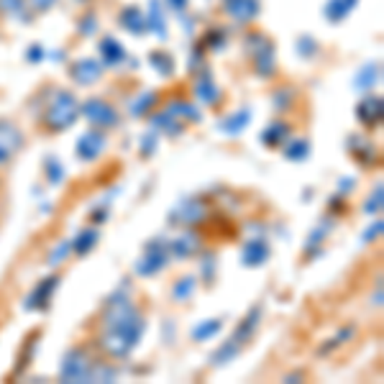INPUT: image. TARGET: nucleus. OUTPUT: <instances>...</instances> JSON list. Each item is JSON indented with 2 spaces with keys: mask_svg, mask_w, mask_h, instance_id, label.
Segmentation results:
<instances>
[{
  "mask_svg": "<svg viewBox=\"0 0 384 384\" xmlns=\"http://www.w3.org/2000/svg\"><path fill=\"white\" fill-rule=\"evenodd\" d=\"M379 233H382V221L377 218V221H374V226H371V228L364 233V241H366V243L374 241V238H379Z\"/></svg>",
  "mask_w": 384,
  "mask_h": 384,
  "instance_id": "nucleus-45",
  "label": "nucleus"
},
{
  "mask_svg": "<svg viewBox=\"0 0 384 384\" xmlns=\"http://www.w3.org/2000/svg\"><path fill=\"white\" fill-rule=\"evenodd\" d=\"M292 100H295V90H290V88L277 90V95H274V108H277V110H284V108H287V103H292Z\"/></svg>",
  "mask_w": 384,
  "mask_h": 384,
  "instance_id": "nucleus-41",
  "label": "nucleus"
},
{
  "mask_svg": "<svg viewBox=\"0 0 384 384\" xmlns=\"http://www.w3.org/2000/svg\"><path fill=\"white\" fill-rule=\"evenodd\" d=\"M202 251V238L195 231H187L182 236H177L169 241V254L177 256V259H192Z\"/></svg>",
  "mask_w": 384,
  "mask_h": 384,
  "instance_id": "nucleus-13",
  "label": "nucleus"
},
{
  "mask_svg": "<svg viewBox=\"0 0 384 384\" xmlns=\"http://www.w3.org/2000/svg\"><path fill=\"white\" fill-rule=\"evenodd\" d=\"M330 228H333V221H330V218H325L323 223H320V226H318L315 231H313L310 233V238H308V243H305V254H315L318 251V246H320V243L325 241V236H328L330 233Z\"/></svg>",
  "mask_w": 384,
  "mask_h": 384,
  "instance_id": "nucleus-34",
  "label": "nucleus"
},
{
  "mask_svg": "<svg viewBox=\"0 0 384 384\" xmlns=\"http://www.w3.org/2000/svg\"><path fill=\"white\" fill-rule=\"evenodd\" d=\"M44 172H47L49 182H52V185H59L62 177H64V167H62V162L57 159V156H47V162H44Z\"/></svg>",
  "mask_w": 384,
  "mask_h": 384,
  "instance_id": "nucleus-37",
  "label": "nucleus"
},
{
  "mask_svg": "<svg viewBox=\"0 0 384 384\" xmlns=\"http://www.w3.org/2000/svg\"><path fill=\"white\" fill-rule=\"evenodd\" d=\"M223 8L236 23H249L259 16L262 3L259 0H223Z\"/></svg>",
  "mask_w": 384,
  "mask_h": 384,
  "instance_id": "nucleus-15",
  "label": "nucleus"
},
{
  "mask_svg": "<svg viewBox=\"0 0 384 384\" xmlns=\"http://www.w3.org/2000/svg\"><path fill=\"white\" fill-rule=\"evenodd\" d=\"M259 320H262V305H256L254 310H249V315H246L241 323H238L236 333H233V341H236L238 346L249 344L251 336H254L256 328H259Z\"/></svg>",
  "mask_w": 384,
  "mask_h": 384,
  "instance_id": "nucleus-18",
  "label": "nucleus"
},
{
  "mask_svg": "<svg viewBox=\"0 0 384 384\" xmlns=\"http://www.w3.org/2000/svg\"><path fill=\"white\" fill-rule=\"evenodd\" d=\"M292 139V126L284 121H274L267 131L262 134V144L269 149H277L282 146V144H287Z\"/></svg>",
  "mask_w": 384,
  "mask_h": 384,
  "instance_id": "nucleus-19",
  "label": "nucleus"
},
{
  "mask_svg": "<svg viewBox=\"0 0 384 384\" xmlns=\"http://www.w3.org/2000/svg\"><path fill=\"white\" fill-rule=\"evenodd\" d=\"M349 151H351V156L361 164V167H374V164L379 162L377 146H374V141H371L369 136H364V134L351 136V139H349Z\"/></svg>",
  "mask_w": 384,
  "mask_h": 384,
  "instance_id": "nucleus-10",
  "label": "nucleus"
},
{
  "mask_svg": "<svg viewBox=\"0 0 384 384\" xmlns=\"http://www.w3.org/2000/svg\"><path fill=\"white\" fill-rule=\"evenodd\" d=\"M246 47H249L251 52V64H254L256 74H259V77H272L277 69L274 44L262 34H251L246 36Z\"/></svg>",
  "mask_w": 384,
  "mask_h": 384,
  "instance_id": "nucleus-5",
  "label": "nucleus"
},
{
  "mask_svg": "<svg viewBox=\"0 0 384 384\" xmlns=\"http://www.w3.org/2000/svg\"><path fill=\"white\" fill-rule=\"evenodd\" d=\"M156 151V134H146L141 141V156H151Z\"/></svg>",
  "mask_w": 384,
  "mask_h": 384,
  "instance_id": "nucleus-44",
  "label": "nucleus"
},
{
  "mask_svg": "<svg viewBox=\"0 0 384 384\" xmlns=\"http://www.w3.org/2000/svg\"><path fill=\"white\" fill-rule=\"evenodd\" d=\"M149 64H151L156 72L162 74V77L175 74V59H172L167 52H151V54H149Z\"/></svg>",
  "mask_w": 384,
  "mask_h": 384,
  "instance_id": "nucleus-32",
  "label": "nucleus"
},
{
  "mask_svg": "<svg viewBox=\"0 0 384 384\" xmlns=\"http://www.w3.org/2000/svg\"><path fill=\"white\" fill-rule=\"evenodd\" d=\"M284 154H287L290 162H303V159H308V154H310V144H308V139H295V136H292L290 141H287Z\"/></svg>",
  "mask_w": 384,
  "mask_h": 384,
  "instance_id": "nucleus-31",
  "label": "nucleus"
},
{
  "mask_svg": "<svg viewBox=\"0 0 384 384\" xmlns=\"http://www.w3.org/2000/svg\"><path fill=\"white\" fill-rule=\"evenodd\" d=\"M21 146H23V134H21L13 123L0 121V164L11 162Z\"/></svg>",
  "mask_w": 384,
  "mask_h": 384,
  "instance_id": "nucleus-12",
  "label": "nucleus"
},
{
  "mask_svg": "<svg viewBox=\"0 0 384 384\" xmlns=\"http://www.w3.org/2000/svg\"><path fill=\"white\" fill-rule=\"evenodd\" d=\"M57 287H59V277H47V279H41L34 290L28 292L26 300H23V310H28V313L47 310L49 303H52V297H54V292H57Z\"/></svg>",
  "mask_w": 384,
  "mask_h": 384,
  "instance_id": "nucleus-8",
  "label": "nucleus"
},
{
  "mask_svg": "<svg viewBox=\"0 0 384 384\" xmlns=\"http://www.w3.org/2000/svg\"><path fill=\"white\" fill-rule=\"evenodd\" d=\"M0 13L11 16V18L26 21V0H0Z\"/></svg>",
  "mask_w": 384,
  "mask_h": 384,
  "instance_id": "nucleus-36",
  "label": "nucleus"
},
{
  "mask_svg": "<svg viewBox=\"0 0 384 384\" xmlns=\"http://www.w3.org/2000/svg\"><path fill=\"white\" fill-rule=\"evenodd\" d=\"M156 100H159L156 93H141L139 98H134V100L128 103V110H131V115L141 118V115H149L151 110H154Z\"/></svg>",
  "mask_w": 384,
  "mask_h": 384,
  "instance_id": "nucleus-28",
  "label": "nucleus"
},
{
  "mask_svg": "<svg viewBox=\"0 0 384 384\" xmlns=\"http://www.w3.org/2000/svg\"><path fill=\"white\" fill-rule=\"evenodd\" d=\"M249 123H251V110L243 108V110H238V113L228 115V118H223L221 131H223V134H228V136H238L243 128L249 126Z\"/></svg>",
  "mask_w": 384,
  "mask_h": 384,
  "instance_id": "nucleus-25",
  "label": "nucleus"
},
{
  "mask_svg": "<svg viewBox=\"0 0 384 384\" xmlns=\"http://www.w3.org/2000/svg\"><path fill=\"white\" fill-rule=\"evenodd\" d=\"M93 366H95V359L88 354V349L74 346V349L67 351V356L62 361L59 379L62 382H90Z\"/></svg>",
  "mask_w": 384,
  "mask_h": 384,
  "instance_id": "nucleus-4",
  "label": "nucleus"
},
{
  "mask_svg": "<svg viewBox=\"0 0 384 384\" xmlns=\"http://www.w3.org/2000/svg\"><path fill=\"white\" fill-rule=\"evenodd\" d=\"M95 243H98V228H85L77 233V238H72V251L77 256H85L95 249Z\"/></svg>",
  "mask_w": 384,
  "mask_h": 384,
  "instance_id": "nucleus-27",
  "label": "nucleus"
},
{
  "mask_svg": "<svg viewBox=\"0 0 384 384\" xmlns=\"http://www.w3.org/2000/svg\"><path fill=\"white\" fill-rule=\"evenodd\" d=\"M379 72H382V67H379V64H366V67L359 72V77H354V85H356L359 90L374 88V85L379 82Z\"/></svg>",
  "mask_w": 384,
  "mask_h": 384,
  "instance_id": "nucleus-33",
  "label": "nucleus"
},
{
  "mask_svg": "<svg viewBox=\"0 0 384 384\" xmlns=\"http://www.w3.org/2000/svg\"><path fill=\"white\" fill-rule=\"evenodd\" d=\"M167 110L175 115V118H180L182 123H190V121L197 123V121H200V110H197L190 100H172L167 105Z\"/></svg>",
  "mask_w": 384,
  "mask_h": 384,
  "instance_id": "nucleus-26",
  "label": "nucleus"
},
{
  "mask_svg": "<svg viewBox=\"0 0 384 384\" xmlns=\"http://www.w3.org/2000/svg\"><path fill=\"white\" fill-rule=\"evenodd\" d=\"M105 218H108V210H95V213H93L95 223H105Z\"/></svg>",
  "mask_w": 384,
  "mask_h": 384,
  "instance_id": "nucleus-50",
  "label": "nucleus"
},
{
  "mask_svg": "<svg viewBox=\"0 0 384 384\" xmlns=\"http://www.w3.org/2000/svg\"><path fill=\"white\" fill-rule=\"evenodd\" d=\"M213 272H216V259H213V256H205V262H202V274L208 277L205 282H210V277H213Z\"/></svg>",
  "mask_w": 384,
  "mask_h": 384,
  "instance_id": "nucleus-46",
  "label": "nucleus"
},
{
  "mask_svg": "<svg viewBox=\"0 0 384 384\" xmlns=\"http://www.w3.org/2000/svg\"><path fill=\"white\" fill-rule=\"evenodd\" d=\"M241 349H243V346H238L236 341L231 338L228 344H223L221 349H218L216 354H213V364H216V366L228 364V361H233V359H236L238 354H241Z\"/></svg>",
  "mask_w": 384,
  "mask_h": 384,
  "instance_id": "nucleus-35",
  "label": "nucleus"
},
{
  "mask_svg": "<svg viewBox=\"0 0 384 384\" xmlns=\"http://www.w3.org/2000/svg\"><path fill=\"white\" fill-rule=\"evenodd\" d=\"M80 110L88 118V123H93V128H100V131H108V128H115L121 123L118 110L108 100H103V98H90L88 103H82Z\"/></svg>",
  "mask_w": 384,
  "mask_h": 384,
  "instance_id": "nucleus-6",
  "label": "nucleus"
},
{
  "mask_svg": "<svg viewBox=\"0 0 384 384\" xmlns=\"http://www.w3.org/2000/svg\"><path fill=\"white\" fill-rule=\"evenodd\" d=\"M144 330H146V320L134 300L128 297V292H113L103 310L98 346L108 356L123 359L139 346Z\"/></svg>",
  "mask_w": 384,
  "mask_h": 384,
  "instance_id": "nucleus-1",
  "label": "nucleus"
},
{
  "mask_svg": "<svg viewBox=\"0 0 384 384\" xmlns=\"http://www.w3.org/2000/svg\"><path fill=\"white\" fill-rule=\"evenodd\" d=\"M226 31H221V28H216V31H208V36H205V47L208 49H223L226 47Z\"/></svg>",
  "mask_w": 384,
  "mask_h": 384,
  "instance_id": "nucleus-40",
  "label": "nucleus"
},
{
  "mask_svg": "<svg viewBox=\"0 0 384 384\" xmlns=\"http://www.w3.org/2000/svg\"><path fill=\"white\" fill-rule=\"evenodd\" d=\"M100 54L108 67H118V64L126 62V49H123L121 41L113 39V36H105V39L100 41Z\"/></svg>",
  "mask_w": 384,
  "mask_h": 384,
  "instance_id": "nucleus-21",
  "label": "nucleus"
},
{
  "mask_svg": "<svg viewBox=\"0 0 384 384\" xmlns=\"http://www.w3.org/2000/svg\"><path fill=\"white\" fill-rule=\"evenodd\" d=\"M210 202L205 197H185L175 205V210L169 213L172 223H180V226H187V228H197L202 223H208L210 218Z\"/></svg>",
  "mask_w": 384,
  "mask_h": 384,
  "instance_id": "nucleus-3",
  "label": "nucleus"
},
{
  "mask_svg": "<svg viewBox=\"0 0 384 384\" xmlns=\"http://www.w3.org/2000/svg\"><path fill=\"white\" fill-rule=\"evenodd\" d=\"M57 0H26V6L34 11V13H47L49 8L54 6Z\"/></svg>",
  "mask_w": 384,
  "mask_h": 384,
  "instance_id": "nucleus-43",
  "label": "nucleus"
},
{
  "mask_svg": "<svg viewBox=\"0 0 384 384\" xmlns=\"http://www.w3.org/2000/svg\"><path fill=\"white\" fill-rule=\"evenodd\" d=\"M167 6L175 11V13H185V8H187V0H167Z\"/></svg>",
  "mask_w": 384,
  "mask_h": 384,
  "instance_id": "nucleus-48",
  "label": "nucleus"
},
{
  "mask_svg": "<svg viewBox=\"0 0 384 384\" xmlns=\"http://www.w3.org/2000/svg\"><path fill=\"white\" fill-rule=\"evenodd\" d=\"M243 264L246 267H262L267 259H269V243L264 241L262 236L259 238H251L246 246H243Z\"/></svg>",
  "mask_w": 384,
  "mask_h": 384,
  "instance_id": "nucleus-17",
  "label": "nucleus"
},
{
  "mask_svg": "<svg viewBox=\"0 0 384 384\" xmlns=\"http://www.w3.org/2000/svg\"><path fill=\"white\" fill-rule=\"evenodd\" d=\"M121 26L128 28L134 36H141L144 31H146V16H144L136 6H131L121 13Z\"/></svg>",
  "mask_w": 384,
  "mask_h": 384,
  "instance_id": "nucleus-23",
  "label": "nucleus"
},
{
  "mask_svg": "<svg viewBox=\"0 0 384 384\" xmlns=\"http://www.w3.org/2000/svg\"><path fill=\"white\" fill-rule=\"evenodd\" d=\"M69 254H72V238H69V241H59V243H57V249L52 251V256H49V264H52V267H57V264L64 262Z\"/></svg>",
  "mask_w": 384,
  "mask_h": 384,
  "instance_id": "nucleus-38",
  "label": "nucleus"
},
{
  "mask_svg": "<svg viewBox=\"0 0 384 384\" xmlns=\"http://www.w3.org/2000/svg\"><path fill=\"white\" fill-rule=\"evenodd\" d=\"M95 26H98V21H95V16H85L80 23V31L85 36H88V31H95Z\"/></svg>",
  "mask_w": 384,
  "mask_h": 384,
  "instance_id": "nucleus-47",
  "label": "nucleus"
},
{
  "mask_svg": "<svg viewBox=\"0 0 384 384\" xmlns=\"http://www.w3.org/2000/svg\"><path fill=\"white\" fill-rule=\"evenodd\" d=\"M382 185H377V190L371 192V197L366 200V205H364V210L369 213V216H377L379 218V213H382Z\"/></svg>",
  "mask_w": 384,
  "mask_h": 384,
  "instance_id": "nucleus-39",
  "label": "nucleus"
},
{
  "mask_svg": "<svg viewBox=\"0 0 384 384\" xmlns=\"http://www.w3.org/2000/svg\"><path fill=\"white\" fill-rule=\"evenodd\" d=\"M77 118H80V103H77V98H74L72 93H67V90H57V93L49 98L44 113H41V123H44V128L52 131V134H62V131L72 128Z\"/></svg>",
  "mask_w": 384,
  "mask_h": 384,
  "instance_id": "nucleus-2",
  "label": "nucleus"
},
{
  "mask_svg": "<svg viewBox=\"0 0 384 384\" xmlns=\"http://www.w3.org/2000/svg\"><path fill=\"white\" fill-rule=\"evenodd\" d=\"M151 123H154L156 131H164V134H169V136H180L185 131V123L180 121V118H175L169 110H164V113H154L151 115Z\"/></svg>",
  "mask_w": 384,
  "mask_h": 384,
  "instance_id": "nucleus-24",
  "label": "nucleus"
},
{
  "mask_svg": "<svg viewBox=\"0 0 384 384\" xmlns=\"http://www.w3.org/2000/svg\"><path fill=\"white\" fill-rule=\"evenodd\" d=\"M221 330H223V320H218V318H213V320H202L200 325H195V328H192V338H195L197 344H202V341L216 338Z\"/></svg>",
  "mask_w": 384,
  "mask_h": 384,
  "instance_id": "nucleus-29",
  "label": "nucleus"
},
{
  "mask_svg": "<svg viewBox=\"0 0 384 384\" xmlns=\"http://www.w3.org/2000/svg\"><path fill=\"white\" fill-rule=\"evenodd\" d=\"M356 6H359V0H328V3H325V21L341 23V21L354 13Z\"/></svg>",
  "mask_w": 384,
  "mask_h": 384,
  "instance_id": "nucleus-22",
  "label": "nucleus"
},
{
  "mask_svg": "<svg viewBox=\"0 0 384 384\" xmlns=\"http://www.w3.org/2000/svg\"><path fill=\"white\" fill-rule=\"evenodd\" d=\"M195 95L202 103H208V105H218V103H221V90H218L216 80H213V74H210L208 69H202V72L197 74Z\"/></svg>",
  "mask_w": 384,
  "mask_h": 384,
  "instance_id": "nucleus-16",
  "label": "nucleus"
},
{
  "mask_svg": "<svg viewBox=\"0 0 384 384\" xmlns=\"http://www.w3.org/2000/svg\"><path fill=\"white\" fill-rule=\"evenodd\" d=\"M169 241H164V238H154V241L149 243L146 251H144V256L136 262V274L141 277H151L156 274V272H162L164 267H167L169 262Z\"/></svg>",
  "mask_w": 384,
  "mask_h": 384,
  "instance_id": "nucleus-7",
  "label": "nucleus"
},
{
  "mask_svg": "<svg viewBox=\"0 0 384 384\" xmlns=\"http://www.w3.org/2000/svg\"><path fill=\"white\" fill-rule=\"evenodd\" d=\"M144 16H146L149 31H154L162 41L167 39V16H164L162 3H159V0H151V3H149V13H144Z\"/></svg>",
  "mask_w": 384,
  "mask_h": 384,
  "instance_id": "nucleus-20",
  "label": "nucleus"
},
{
  "mask_svg": "<svg viewBox=\"0 0 384 384\" xmlns=\"http://www.w3.org/2000/svg\"><path fill=\"white\" fill-rule=\"evenodd\" d=\"M28 59H31V62H41V47H31V49H28Z\"/></svg>",
  "mask_w": 384,
  "mask_h": 384,
  "instance_id": "nucleus-49",
  "label": "nucleus"
},
{
  "mask_svg": "<svg viewBox=\"0 0 384 384\" xmlns=\"http://www.w3.org/2000/svg\"><path fill=\"white\" fill-rule=\"evenodd\" d=\"M195 290H197L195 277H180L175 282V287H172V297H175L177 303H187L190 297L195 295Z\"/></svg>",
  "mask_w": 384,
  "mask_h": 384,
  "instance_id": "nucleus-30",
  "label": "nucleus"
},
{
  "mask_svg": "<svg viewBox=\"0 0 384 384\" xmlns=\"http://www.w3.org/2000/svg\"><path fill=\"white\" fill-rule=\"evenodd\" d=\"M382 113H384V103H382V95L377 93L364 95L356 105V118L364 123L366 128L379 126V123H382Z\"/></svg>",
  "mask_w": 384,
  "mask_h": 384,
  "instance_id": "nucleus-11",
  "label": "nucleus"
},
{
  "mask_svg": "<svg viewBox=\"0 0 384 384\" xmlns=\"http://www.w3.org/2000/svg\"><path fill=\"white\" fill-rule=\"evenodd\" d=\"M297 49H300V54L303 57H315L318 44L310 39V36H300V39H297Z\"/></svg>",
  "mask_w": 384,
  "mask_h": 384,
  "instance_id": "nucleus-42",
  "label": "nucleus"
},
{
  "mask_svg": "<svg viewBox=\"0 0 384 384\" xmlns=\"http://www.w3.org/2000/svg\"><path fill=\"white\" fill-rule=\"evenodd\" d=\"M69 77H72L77 85H95V82L103 77V67H100V62L98 59H77L69 67Z\"/></svg>",
  "mask_w": 384,
  "mask_h": 384,
  "instance_id": "nucleus-14",
  "label": "nucleus"
},
{
  "mask_svg": "<svg viewBox=\"0 0 384 384\" xmlns=\"http://www.w3.org/2000/svg\"><path fill=\"white\" fill-rule=\"evenodd\" d=\"M105 144H108V134L100 131V128H93V131L80 136V141H77L74 149H77V156H80L82 162H95L103 154Z\"/></svg>",
  "mask_w": 384,
  "mask_h": 384,
  "instance_id": "nucleus-9",
  "label": "nucleus"
}]
</instances>
